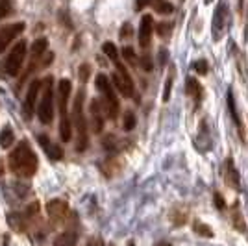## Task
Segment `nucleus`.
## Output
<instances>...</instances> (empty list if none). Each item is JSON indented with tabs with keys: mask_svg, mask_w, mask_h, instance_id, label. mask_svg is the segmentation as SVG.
<instances>
[{
	"mask_svg": "<svg viewBox=\"0 0 248 246\" xmlns=\"http://www.w3.org/2000/svg\"><path fill=\"white\" fill-rule=\"evenodd\" d=\"M78 76H80V80H82L83 83L89 80V76H91V65L89 63H83V65H80L78 67Z\"/></svg>",
	"mask_w": 248,
	"mask_h": 246,
	"instance_id": "obj_25",
	"label": "nucleus"
},
{
	"mask_svg": "<svg viewBox=\"0 0 248 246\" xmlns=\"http://www.w3.org/2000/svg\"><path fill=\"white\" fill-rule=\"evenodd\" d=\"M109 246H115V245H109Z\"/></svg>",
	"mask_w": 248,
	"mask_h": 246,
	"instance_id": "obj_42",
	"label": "nucleus"
},
{
	"mask_svg": "<svg viewBox=\"0 0 248 246\" xmlns=\"http://www.w3.org/2000/svg\"><path fill=\"white\" fill-rule=\"evenodd\" d=\"M73 121L76 126V134H78V141H76V150L83 152L87 148L89 137H87V121L83 117V91H80L74 98L73 106Z\"/></svg>",
	"mask_w": 248,
	"mask_h": 246,
	"instance_id": "obj_3",
	"label": "nucleus"
},
{
	"mask_svg": "<svg viewBox=\"0 0 248 246\" xmlns=\"http://www.w3.org/2000/svg\"><path fill=\"white\" fill-rule=\"evenodd\" d=\"M141 65H143V69H145V71H150V69H152V60H150V56H143Z\"/></svg>",
	"mask_w": 248,
	"mask_h": 246,
	"instance_id": "obj_32",
	"label": "nucleus"
},
{
	"mask_svg": "<svg viewBox=\"0 0 248 246\" xmlns=\"http://www.w3.org/2000/svg\"><path fill=\"white\" fill-rule=\"evenodd\" d=\"M46 45H48V41H46L45 37L37 39V41L31 45V62H30V67H28V71L24 72V78L31 74V71H33V65H37V63L41 62L43 54L46 52Z\"/></svg>",
	"mask_w": 248,
	"mask_h": 246,
	"instance_id": "obj_12",
	"label": "nucleus"
},
{
	"mask_svg": "<svg viewBox=\"0 0 248 246\" xmlns=\"http://www.w3.org/2000/svg\"><path fill=\"white\" fill-rule=\"evenodd\" d=\"M130 35H132V26H130V24H124L123 26V30H121V37H130Z\"/></svg>",
	"mask_w": 248,
	"mask_h": 246,
	"instance_id": "obj_34",
	"label": "nucleus"
},
{
	"mask_svg": "<svg viewBox=\"0 0 248 246\" xmlns=\"http://www.w3.org/2000/svg\"><path fill=\"white\" fill-rule=\"evenodd\" d=\"M71 91H73V83H71V80H67V78L60 80L56 100H58V108H60V115H62V117H69L67 108H69V96H71Z\"/></svg>",
	"mask_w": 248,
	"mask_h": 246,
	"instance_id": "obj_8",
	"label": "nucleus"
},
{
	"mask_svg": "<svg viewBox=\"0 0 248 246\" xmlns=\"http://www.w3.org/2000/svg\"><path fill=\"white\" fill-rule=\"evenodd\" d=\"M74 245H76V231H63L54 241V246H74Z\"/></svg>",
	"mask_w": 248,
	"mask_h": 246,
	"instance_id": "obj_18",
	"label": "nucleus"
},
{
	"mask_svg": "<svg viewBox=\"0 0 248 246\" xmlns=\"http://www.w3.org/2000/svg\"><path fill=\"white\" fill-rule=\"evenodd\" d=\"M111 83H113V87L121 92L123 96H126V98L134 96V92H135L134 80H132V76L128 74V71L124 69L123 63H117V71L111 74Z\"/></svg>",
	"mask_w": 248,
	"mask_h": 246,
	"instance_id": "obj_5",
	"label": "nucleus"
},
{
	"mask_svg": "<svg viewBox=\"0 0 248 246\" xmlns=\"http://www.w3.org/2000/svg\"><path fill=\"white\" fill-rule=\"evenodd\" d=\"M13 143H15V135H13V130H11L10 126L2 128V132H0V146H2V148H10Z\"/></svg>",
	"mask_w": 248,
	"mask_h": 246,
	"instance_id": "obj_20",
	"label": "nucleus"
},
{
	"mask_svg": "<svg viewBox=\"0 0 248 246\" xmlns=\"http://www.w3.org/2000/svg\"><path fill=\"white\" fill-rule=\"evenodd\" d=\"M4 174V159H0V178Z\"/></svg>",
	"mask_w": 248,
	"mask_h": 246,
	"instance_id": "obj_37",
	"label": "nucleus"
},
{
	"mask_svg": "<svg viewBox=\"0 0 248 246\" xmlns=\"http://www.w3.org/2000/svg\"><path fill=\"white\" fill-rule=\"evenodd\" d=\"M172 80H174V74H170L165 82V91H163V102H169L170 98V89H172Z\"/></svg>",
	"mask_w": 248,
	"mask_h": 246,
	"instance_id": "obj_28",
	"label": "nucleus"
},
{
	"mask_svg": "<svg viewBox=\"0 0 248 246\" xmlns=\"http://www.w3.org/2000/svg\"><path fill=\"white\" fill-rule=\"evenodd\" d=\"M87 246H104V243L100 237H93V239L87 241Z\"/></svg>",
	"mask_w": 248,
	"mask_h": 246,
	"instance_id": "obj_36",
	"label": "nucleus"
},
{
	"mask_svg": "<svg viewBox=\"0 0 248 246\" xmlns=\"http://www.w3.org/2000/svg\"><path fill=\"white\" fill-rule=\"evenodd\" d=\"M152 33H154V19H152V15H143L141 22H139V45H141V48H148Z\"/></svg>",
	"mask_w": 248,
	"mask_h": 246,
	"instance_id": "obj_10",
	"label": "nucleus"
},
{
	"mask_svg": "<svg viewBox=\"0 0 248 246\" xmlns=\"http://www.w3.org/2000/svg\"><path fill=\"white\" fill-rule=\"evenodd\" d=\"M148 6H150V0H137V2H135V10L137 11L145 10Z\"/></svg>",
	"mask_w": 248,
	"mask_h": 246,
	"instance_id": "obj_33",
	"label": "nucleus"
},
{
	"mask_svg": "<svg viewBox=\"0 0 248 246\" xmlns=\"http://www.w3.org/2000/svg\"><path fill=\"white\" fill-rule=\"evenodd\" d=\"M150 8L157 13H161V15H169L174 10V6L169 0H150Z\"/></svg>",
	"mask_w": 248,
	"mask_h": 246,
	"instance_id": "obj_19",
	"label": "nucleus"
},
{
	"mask_svg": "<svg viewBox=\"0 0 248 246\" xmlns=\"http://www.w3.org/2000/svg\"><path fill=\"white\" fill-rule=\"evenodd\" d=\"M8 245H10V239L6 237V239H4V246H8Z\"/></svg>",
	"mask_w": 248,
	"mask_h": 246,
	"instance_id": "obj_38",
	"label": "nucleus"
},
{
	"mask_svg": "<svg viewBox=\"0 0 248 246\" xmlns=\"http://www.w3.org/2000/svg\"><path fill=\"white\" fill-rule=\"evenodd\" d=\"M10 226L15 230V231H24L26 222H24V218L21 216V213H11L10 215Z\"/></svg>",
	"mask_w": 248,
	"mask_h": 246,
	"instance_id": "obj_22",
	"label": "nucleus"
},
{
	"mask_svg": "<svg viewBox=\"0 0 248 246\" xmlns=\"http://www.w3.org/2000/svg\"><path fill=\"white\" fill-rule=\"evenodd\" d=\"M96 89L102 94L100 104H102L106 117H109L111 121H115L117 115H119V98H117V94H115L113 83L109 82V78H108L106 74H98V76H96Z\"/></svg>",
	"mask_w": 248,
	"mask_h": 246,
	"instance_id": "obj_2",
	"label": "nucleus"
},
{
	"mask_svg": "<svg viewBox=\"0 0 248 246\" xmlns=\"http://www.w3.org/2000/svg\"><path fill=\"white\" fill-rule=\"evenodd\" d=\"M215 204H217L218 209H224V207H226V204H224V198L218 195V193H215Z\"/></svg>",
	"mask_w": 248,
	"mask_h": 246,
	"instance_id": "obj_35",
	"label": "nucleus"
},
{
	"mask_svg": "<svg viewBox=\"0 0 248 246\" xmlns=\"http://www.w3.org/2000/svg\"><path fill=\"white\" fill-rule=\"evenodd\" d=\"M123 56H124V60H126L128 63H132V65L135 63V52H134V48H132V46H124Z\"/></svg>",
	"mask_w": 248,
	"mask_h": 246,
	"instance_id": "obj_29",
	"label": "nucleus"
},
{
	"mask_svg": "<svg viewBox=\"0 0 248 246\" xmlns=\"http://www.w3.org/2000/svg\"><path fill=\"white\" fill-rule=\"evenodd\" d=\"M91 123H93V132L94 134H100L104 130V108L100 100H93L91 102Z\"/></svg>",
	"mask_w": 248,
	"mask_h": 246,
	"instance_id": "obj_14",
	"label": "nucleus"
},
{
	"mask_svg": "<svg viewBox=\"0 0 248 246\" xmlns=\"http://www.w3.org/2000/svg\"><path fill=\"white\" fill-rule=\"evenodd\" d=\"M43 89V80H33L28 87V92H26V100H24V115L26 119H30L33 111H35V102H37V96Z\"/></svg>",
	"mask_w": 248,
	"mask_h": 246,
	"instance_id": "obj_9",
	"label": "nucleus"
},
{
	"mask_svg": "<svg viewBox=\"0 0 248 246\" xmlns=\"http://www.w3.org/2000/svg\"><path fill=\"white\" fill-rule=\"evenodd\" d=\"M60 137H62L63 143H69L71 137H73V124L69 117H62V123H60Z\"/></svg>",
	"mask_w": 248,
	"mask_h": 246,
	"instance_id": "obj_17",
	"label": "nucleus"
},
{
	"mask_svg": "<svg viewBox=\"0 0 248 246\" xmlns=\"http://www.w3.org/2000/svg\"><path fill=\"white\" fill-rule=\"evenodd\" d=\"M206 2H211V0H206Z\"/></svg>",
	"mask_w": 248,
	"mask_h": 246,
	"instance_id": "obj_41",
	"label": "nucleus"
},
{
	"mask_svg": "<svg viewBox=\"0 0 248 246\" xmlns=\"http://www.w3.org/2000/svg\"><path fill=\"white\" fill-rule=\"evenodd\" d=\"M126 246H135V243H134V241H130V243H128Z\"/></svg>",
	"mask_w": 248,
	"mask_h": 246,
	"instance_id": "obj_39",
	"label": "nucleus"
},
{
	"mask_svg": "<svg viewBox=\"0 0 248 246\" xmlns=\"http://www.w3.org/2000/svg\"><path fill=\"white\" fill-rule=\"evenodd\" d=\"M46 213L50 216L54 222H63L67 215H69V204L65 200H50L46 204Z\"/></svg>",
	"mask_w": 248,
	"mask_h": 246,
	"instance_id": "obj_11",
	"label": "nucleus"
},
{
	"mask_svg": "<svg viewBox=\"0 0 248 246\" xmlns=\"http://www.w3.org/2000/svg\"><path fill=\"white\" fill-rule=\"evenodd\" d=\"M224 10H226V4L222 2L220 8H218V11H215V13H217L215 19H213V35H215V37H220V35H222L220 30H222V21H224V17H226Z\"/></svg>",
	"mask_w": 248,
	"mask_h": 246,
	"instance_id": "obj_16",
	"label": "nucleus"
},
{
	"mask_svg": "<svg viewBox=\"0 0 248 246\" xmlns=\"http://www.w3.org/2000/svg\"><path fill=\"white\" fill-rule=\"evenodd\" d=\"M123 126H124V130H126V132H132V130L135 128V115L132 111H128L126 115H124Z\"/></svg>",
	"mask_w": 248,
	"mask_h": 246,
	"instance_id": "obj_27",
	"label": "nucleus"
},
{
	"mask_svg": "<svg viewBox=\"0 0 248 246\" xmlns=\"http://www.w3.org/2000/svg\"><path fill=\"white\" fill-rule=\"evenodd\" d=\"M228 108H230V111H232V117H233L235 124L241 128V119H239L237 106H235V98H233V92H232V91H228Z\"/></svg>",
	"mask_w": 248,
	"mask_h": 246,
	"instance_id": "obj_23",
	"label": "nucleus"
},
{
	"mask_svg": "<svg viewBox=\"0 0 248 246\" xmlns=\"http://www.w3.org/2000/svg\"><path fill=\"white\" fill-rule=\"evenodd\" d=\"M13 10V4H11V0H0V21L4 19V17H8Z\"/></svg>",
	"mask_w": 248,
	"mask_h": 246,
	"instance_id": "obj_26",
	"label": "nucleus"
},
{
	"mask_svg": "<svg viewBox=\"0 0 248 246\" xmlns=\"http://www.w3.org/2000/svg\"><path fill=\"white\" fill-rule=\"evenodd\" d=\"M195 231H197L198 235H202V237H213V231H211V228L207 224H202V222H195Z\"/></svg>",
	"mask_w": 248,
	"mask_h": 246,
	"instance_id": "obj_24",
	"label": "nucleus"
},
{
	"mask_svg": "<svg viewBox=\"0 0 248 246\" xmlns=\"http://www.w3.org/2000/svg\"><path fill=\"white\" fill-rule=\"evenodd\" d=\"M24 28H26L24 22H15V24H10V26L0 30V54L6 52V48L11 45V41H15L24 31Z\"/></svg>",
	"mask_w": 248,
	"mask_h": 246,
	"instance_id": "obj_7",
	"label": "nucleus"
},
{
	"mask_svg": "<svg viewBox=\"0 0 248 246\" xmlns=\"http://www.w3.org/2000/svg\"><path fill=\"white\" fill-rule=\"evenodd\" d=\"M10 169L21 178H31L37 172V155L30 148V144L26 141L19 143V146L13 148V152L10 154Z\"/></svg>",
	"mask_w": 248,
	"mask_h": 246,
	"instance_id": "obj_1",
	"label": "nucleus"
},
{
	"mask_svg": "<svg viewBox=\"0 0 248 246\" xmlns=\"http://www.w3.org/2000/svg\"><path fill=\"white\" fill-rule=\"evenodd\" d=\"M102 52L106 54V56H108V58H109V60H111V62L115 63V65H117V63H121V62H119V52H117V46H115L111 41L104 43V45H102Z\"/></svg>",
	"mask_w": 248,
	"mask_h": 246,
	"instance_id": "obj_21",
	"label": "nucleus"
},
{
	"mask_svg": "<svg viewBox=\"0 0 248 246\" xmlns=\"http://www.w3.org/2000/svg\"><path fill=\"white\" fill-rule=\"evenodd\" d=\"M37 117L43 124H50L54 119V78L46 76L43 80L41 100L37 104Z\"/></svg>",
	"mask_w": 248,
	"mask_h": 246,
	"instance_id": "obj_4",
	"label": "nucleus"
},
{
	"mask_svg": "<svg viewBox=\"0 0 248 246\" xmlns=\"http://www.w3.org/2000/svg\"><path fill=\"white\" fill-rule=\"evenodd\" d=\"M24 58H26V41H19L13 48H11L10 56L6 58V72L10 76H17L19 71H21L22 63H24Z\"/></svg>",
	"mask_w": 248,
	"mask_h": 246,
	"instance_id": "obj_6",
	"label": "nucleus"
},
{
	"mask_svg": "<svg viewBox=\"0 0 248 246\" xmlns=\"http://www.w3.org/2000/svg\"><path fill=\"white\" fill-rule=\"evenodd\" d=\"M169 30H170V24H167V22L157 24V33H159V35H167V31Z\"/></svg>",
	"mask_w": 248,
	"mask_h": 246,
	"instance_id": "obj_31",
	"label": "nucleus"
},
{
	"mask_svg": "<svg viewBox=\"0 0 248 246\" xmlns=\"http://www.w3.org/2000/svg\"><path fill=\"white\" fill-rule=\"evenodd\" d=\"M37 141H39V144H41V148L45 150V154H46L48 157H50V161H60V159L63 157L62 148H60L58 144L52 143V141L48 139V137H46V135H43V134H41L39 137H37Z\"/></svg>",
	"mask_w": 248,
	"mask_h": 246,
	"instance_id": "obj_13",
	"label": "nucleus"
},
{
	"mask_svg": "<svg viewBox=\"0 0 248 246\" xmlns=\"http://www.w3.org/2000/svg\"><path fill=\"white\" fill-rule=\"evenodd\" d=\"M186 92L195 100V102H200V98H202V87H200V83L195 80V78H187L186 82Z\"/></svg>",
	"mask_w": 248,
	"mask_h": 246,
	"instance_id": "obj_15",
	"label": "nucleus"
},
{
	"mask_svg": "<svg viewBox=\"0 0 248 246\" xmlns=\"http://www.w3.org/2000/svg\"><path fill=\"white\" fill-rule=\"evenodd\" d=\"M157 246H170L169 243H161V245H157Z\"/></svg>",
	"mask_w": 248,
	"mask_h": 246,
	"instance_id": "obj_40",
	"label": "nucleus"
},
{
	"mask_svg": "<svg viewBox=\"0 0 248 246\" xmlns=\"http://www.w3.org/2000/svg\"><path fill=\"white\" fill-rule=\"evenodd\" d=\"M193 67H195V71H197L198 74H206L207 69H209V65H207L206 60H198V62H195Z\"/></svg>",
	"mask_w": 248,
	"mask_h": 246,
	"instance_id": "obj_30",
	"label": "nucleus"
}]
</instances>
